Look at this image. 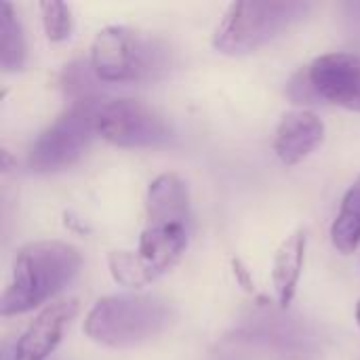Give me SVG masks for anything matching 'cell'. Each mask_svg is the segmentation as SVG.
Listing matches in <instances>:
<instances>
[{"instance_id":"obj_6","label":"cell","mask_w":360,"mask_h":360,"mask_svg":"<svg viewBox=\"0 0 360 360\" xmlns=\"http://www.w3.org/2000/svg\"><path fill=\"white\" fill-rule=\"evenodd\" d=\"M95 129L101 139L118 148H156L171 139L167 120L135 99L101 101Z\"/></svg>"},{"instance_id":"obj_14","label":"cell","mask_w":360,"mask_h":360,"mask_svg":"<svg viewBox=\"0 0 360 360\" xmlns=\"http://www.w3.org/2000/svg\"><path fill=\"white\" fill-rule=\"evenodd\" d=\"M25 38L11 2L0 0V68L2 72H19L25 63Z\"/></svg>"},{"instance_id":"obj_10","label":"cell","mask_w":360,"mask_h":360,"mask_svg":"<svg viewBox=\"0 0 360 360\" xmlns=\"http://www.w3.org/2000/svg\"><path fill=\"white\" fill-rule=\"evenodd\" d=\"M190 224L188 188L175 173L158 175L146 194V226H184Z\"/></svg>"},{"instance_id":"obj_16","label":"cell","mask_w":360,"mask_h":360,"mask_svg":"<svg viewBox=\"0 0 360 360\" xmlns=\"http://www.w3.org/2000/svg\"><path fill=\"white\" fill-rule=\"evenodd\" d=\"M40 13H42L44 34L51 42H61V40L70 38V34H72V11L65 2L44 0V2H40Z\"/></svg>"},{"instance_id":"obj_7","label":"cell","mask_w":360,"mask_h":360,"mask_svg":"<svg viewBox=\"0 0 360 360\" xmlns=\"http://www.w3.org/2000/svg\"><path fill=\"white\" fill-rule=\"evenodd\" d=\"M308 76L323 101L360 112V55H321L308 65Z\"/></svg>"},{"instance_id":"obj_17","label":"cell","mask_w":360,"mask_h":360,"mask_svg":"<svg viewBox=\"0 0 360 360\" xmlns=\"http://www.w3.org/2000/svg\"><path fill=\"white\" fill-rule=\"evenodd\" d=\"M289 95L295 103H319L321 97L314 89V84L310 82L308 76V68L304 72H300L291 82H289Z\"/></svg>"},{"instance_id":"obj_4","label":"cell","mask_w":360,"mask_h":360,"mask_svg":"<svg viewBox=\"0 0 360 360\" xmlns=\"http://www.w3.org/2000/svg\"><path fill=\"white\" fill-rule=\"evenodd\" d=\"M167 49L127 25L103 27L91 44V70L103 82H135L165 70Z\"/></svg>"},{"instance_id":"obj_13","label":"cell","mask_w":360,"mask_h":360,"mask_svg":"<svg viewBox=\"0 0 360 360\" xmlns=\"http://www.w3.org/2000/svg\"><path fill=\"white\" fill-rule=\"evenodd\" d=\"M331 243L344 255L354 253L360 247V175L342 198V207L331 226Z\"/></svg>"},{"instance_id":"obj_5","label":"cell","mask_w":360,"mask_h":360,"mask_svg":"<svg viewBox=\"0 0 360 360\" xmlns=\"http://www.w3.org/2000/svg\"><path fill=\"white\" fill-rule=\"evenodd\" d=\"M101 101L76 99L51 127H46L30 146L27 167L34 173H53L72 167L97 135L95 120Z\"/></svg>"},{"instance_id":"obj_2","label":"cell","mask_w":360,"mask_h":360,"mask_svg":"<svg viewBox=\"0 0 360 360\" xmlns=\"http://www.w3.org/2000/svg\"><path fill=\"white\" fill-rule=\"evenodd\" d=\"M167 302L152 295L101 297L84 319V333L108 348H133L158 338L171 323Z\"/></svg>"},{"instance_id":"obj_15","label":"cell","mask_w":360,"mask_h":360,"mask_svg":"<svg viewBox=\"0 0 360 360\" xmlns=\"http://www.w3.org/2000/svg\"><path fill=\"white\" fill-rule=\"evenodd\" d=\"M108 268L112 278L127 289H141L154 283L143 268L137 251H112L108 255Z\"/></svg>"},{"instance_id":"obj_8","label":"cell","mask_w":360,"mask_h":360,"mask_svg":"<svg viewBox=\"0 0 360 360\" xmlns=\"http://www.w3.org/2000/svg\"><path fill=\"white\" fill-rule=\"evenodd\" d=\"M80 304L76 297L57 300L44 306L15 344L13 360H46L61 344L65 329L76 319Z\"/></svg>"},{"instance_id":"obj_3","label":"cell","mask_w":360,"mask_h":360,"mask_svg":"<svg viewBox=\"0 0 360 360\" xmlns=\"http://www.w3.org/2000/svg\"><path fill=\"white\" fill-rule=\"evenodd\" d=\"M310 8V2L300 0L234 2L228 6L213 34V46L224 55L253 53L300 23Z\"/></svg>"},{"instance_id":"obj_12","label":"cell","mask_w":360,"mask_h":360,"mask_svg":"<svg viewBox=\"0 0 360 360\" xmlns=\"http://www.w3.org/2000/svg\"><path fill=\"white\" fill-rule=\"evenodd\" d=\"M308 236L304 230H295L291 236L283 240L272 262V285L276 293V302L281 308H289L302 278L304 262H306Z\"/></svg>"},{"instance_id":"obj_19","label":"cell","mask_w":360,"mask_h":360,"mask_svg":"<svg viewBox=\"0 0 360 360\" xmlns=\"http://www.w3.org/2000/svg\"><path fill=\"white\" fill-rule=\"evenodd\" d=\"M356 325H359V329H360V300H359V304H356Z\"/></svg>"},{"instance_id":"obj_1","label":"cell","mask_w":360,"mask_h":360,"mask_svg":"<svg viewBox=\"0 0 360 360\" xmlns=\"http://www.w3.org/2000/svg\"><path fill=\"white\" fill-rule=\"evenodd\" d=\"M80 266V251L61 240H38L21 247L0 300V314H25L42 306L74 281Z\"/></svg>"},{"instance_id":"obj_9","label":"cell","mask_w":360,"mask_h":360,"mask_svg":"<svg viewBox=\"0 0 360 360\" xmlns=\"http://www.w3.org/2000/svg\"><path fill=\"white\" fill-rule=\"evenodd\" d=\"M325 139V122L310 110L287 112L274 133V152L287 167L306 160Z\"/></svg>"},{"instance_id":"obj_18","label":"cell","mask_w":360,"mask_h":360,"mask_svg":"<svg viewBox=\"0 0 360 360\" xmlns=\"http://www.w3.org/2000/svg\"><path fill=\"white\" fill-rule=\"evenodd\" d=\"M232 268H234V276L238 278V283H240L245 289H251V276H249L247 268H245L238 259H234V262H232Z\"/></svg>"},{"instance_id":"obj_11","label":"cell","mask_w":360,"mask_h":360,"mask_svg":"<svg viewBox=\"0 0 360 360\" xmlns=\"http://www.w3.org/2000/svg\"><path fill=\"white\" fill-rule=\"evenodd\" d=\"M188 247V228L184 226H146L139 236L137 255L148 270L150 278L156 281L169 272Z\"/></svg>"}]
</instances>
